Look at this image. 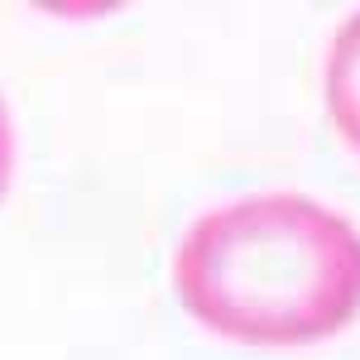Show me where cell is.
<instances>
[{
    "label": "cell",
    "instance_id": "cell-1",
    "mask_svg": "<svg viewBox=\"0 0 360 360\" xmlns=\"http://www.w3.org/2000/svg\"><path fill=\"white\" fill-rule=\"evenodd\" d=\"M173 293L202 327L259 351L346 332L360 312V231L307 193H255L197 217Z\"/></svg>",
    "mask_w": 360,
    "mask_h": 360
},
{
    "label": "cell",
    "instance_id": "cell-2",
    "mask_svg": "<svg viewBox=\"0 0 360 360\" xmlns=\"http://www.w3.org/2000/svg\"><path fill=\"white\" fill-rule=\"evenodd\" d=\"M322 91H327V115H332L336 135L360 154V10L336 29Z\"/></svg>",
    "mask_w": 360,
    "mask_h": 360
},
{
    "label": "cell",
    "instance_id": "cell-3",
    "mask_svg": "<svg viewBox=\"0 0 360 360\" xmlns=\"http://www.w3.org/2000/svg\"><path fill=\"white\" fill-rule=\"evenodd\" d=\"M10 173H15V125H10V106L0 96V197L10 188Z\"/></svg>",
    "mask_w": 360,
    "mask_h": 360
}]
</instances>
